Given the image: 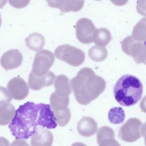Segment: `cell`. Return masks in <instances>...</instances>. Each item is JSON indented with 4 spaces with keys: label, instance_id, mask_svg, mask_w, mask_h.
Instances as JSON below:
<instances>
[{
    "label": "cell",
    "instance_id": "obj_16",
    "mask_svg": "<svg viewBox=\"0 0 146 146\" xmlns=\"http://www.w3.org/2000/svg\"><path fill=\"white\" fill-rule=\"evenodd\" d=\"M97 123L92 117H86L80 119L77 125L79 133L84 137H89L95 134L97 130Z\"/></svg>",
    "mask_w": 146,
    "mask_h": 146
},
{
    "label": "cell",
    "instance_id": "obj_10",
    "mask_svg": "<svg viewBox=\"0 0 146 146\" xmlns=\"http://www.w3.org/2000/svg\"><path fill=\"white\" fill-rule=\"evenodd\" d=\"M7 88L12 98L19 100L25 99L29 91L27 83L23 79L19 77L11 79L7 84Z\"/></svg>",
    "mask_w": 146,
    "mask_h": 146
},
{
    "label": "cell",
    "instance_id": "obj_11",
    "mask_svg": "<svg viewBox=\"0 0 146 146\" xmlns=\"http://www.w3.org/2000/svg\"><path fill=\"white\" fill-rule=\"evenodd\" d=\"M23 57L21 53L16 49H11L4 53L1 57L0 64L6 70L17 68L21 64Z\"/></svg>",
    "mask_w": 146,
    "mask_h": 146
},
{
    "label": "cell",
    "instance_id": "obj_7",
    "mask_svg": "<svg viewBox=\"0 0 146 146\" xmlns=\"http://www.w3.org/2000/svg\"><path fill=\"white\" fill-rule=\"evenodd\" d=\"M55 58L53 54L47 50H43L35 54L30 72L37 76H42L47 73L52 66Z\"/></svg>",
    "mask_w": 146,
    "mask_h": 146
},
{
    "label": "cell",
    "instance_id": "obj_25",
    "mask_svg": "<svg viewBox=\"0 0 146 146\" xmlns=\"http://www.w3.org/2000/svg\"><path fill=\"white\" fill-rule=\"evenodd\" d=\"M29 0H10L9 3L11 5L15 8H20L27 6L29 3Z\"/></svg>",
    "mask_w": 146,
    "mask_h": 146
},
{
    "label": "cell",
    "instance_id": "obj_18",
    "mask_svg": "<svg viewBox=\"0 0 146 146\" xmlns=\"http://www.w3.org/2000/svg\"><path fill=\"white\" fill-rule=\"evenodd\" d=\"M26 45L30 49L38 51L42 49L45 44V39L41 34L34 32L30 34L25 39Z\"/></svg>",
    "mask_w": 146,
    "mask_h": 146
},
{
    "label": "cell",
    "instance_id": "obj_1",
    "mask_svg": "<svg viewBox=\"0 0 146 146\" xmlns=\"http://www.w3.org/2000/svg\"><path fill=\"white\" fill-rule=\"evenodd\" d=\"M48 108L46 104H35L27 102L20 106L9 125L16 139H25L32 136L38 129L43 127L47 121Z\"/></svg>",
    "mask_w": 146,
    "mask_h": 146
},
{
    "label": "cell",
    "instance_id": "obj_14",
    "mask_svg": "<svg viewBox=\"0 0 146 146\" xmlns=\"http://www.w3.org/2000/svg\"><path fill=\"white\" fill-rule=\"evenodd\" d=\"M114 137V131L112 128L107 126H102L97 131V143L99 146H121Z\"/></svg>",
    "mask_w": 146,
    "mask_h": 146
},
{
    "label": "cell",
    "instance_id": "obj_19",
    "mask_svg": "<svg viewBox=\"0 0 146 146\" xmlns=\"http://www.w3.org/2000/svg\"><path fill=\"white\" fill-rule=\"evenodd\" d=\"M111 38L110 31L105 28L96 29L92 35L93 42L99 46H106L110 42Z\"/></svg>",
    "mask_w": 146,
    "mask_h": 146
},
{
    "label": "cell",
    "instance_id": "obj_8",
    "mask_svg": "<svg viewBox=\"0 0 146 146\" xmlns=\"http://www.w3.org/2000/svg\"><path fill=\"white\" fill-rule=\"evenodd\" d=\"M123 51L132 57L138 64L146 62V47L143 43L135 40L131 35L125 38L122 42Z\"/></svg>",
    "mask_w": 146,
    "mask_h": 146
},
{
    "label": "cell",
    "instance_id": "obj_27",
    "mask_svg": "<svg viewBox=\"0 0 146 146\" xmlns=\"http://www.w3.org/2000/svg\"><path fill=\"white\" fill-rule=\"evenodd\" d=\"M0 146H10L8 140L5 137H0Z\"/></svg>",
    "mask_w": 146,
    "mask_h": 146
},
{
    "label": "cell",
    "instance_id": "obj_5",
    "mask_svg": "<svg viewBox=\"0 0 146 146\" xmlns=\"http://www.w3.org/2000/svg\"><path fill=\"white\" fill-rule=\"evenodd\" d=\"M144 127L145 125L139 119L130 118L120 127L119 136L124 141L135 142L144 135Z\"/></svg>",
    "mask_w": 146,
    "mask_h": 146
},
{
    "label": "cell",
    "instance_id": "obj_20",
    "mask_svg": "<svg viewBox=\"0 0 146 146\" xmlns=\"http://www.w3.org/2000/svg\"><path fill=\"white\" fill-rule=\"evenodd\" d=\"M15 108L10 103L0 106V125H5L9 123L15 113Z\"/></svg>",
    "mask_w": 146,
    "mask_h": 146
},
{
    "label": "cell",
    "instance_id": "obj_26",
    "mask_svg": "<svg viewBox=\"0 0 146 146\" xmlns=\"http://www.w3.org/2000/svg\"><path fill=\"white\" fill-rule=\"evenodd\" d=\"M10 146H30L25 140L22 139H16L11 143Z\"/></svg>",
    "mask_w": 146,
    "mask_h": 146
},
{
    "label": "cell",
    "instance_id": "obj_4",
    "mask_svg": "<svg viewBox=\"0 0 146 146\" xmlns=\"http://www.w3.org/2000/svg\"><path fill=\"white\" fill-rule=\"evenodd\" d=\"M50 101L51 111L57 124L62 127L66 125L71 116L70 111L68 108L69 97L59 96L54 92L50 97Z\"/></svg>",
    "mask_w": 146,
    "mask_h": 146
},
{
    "label": "cell",
    "instance_id": "obj_15",
    "mask_svg": "<svg viewBox=\"0 0 146 146\" xmlns=\"http://www.w3.org/2000/svg\"><path fill=\"white\" fill-rule=\"evenodd\" d=\"M53 136L48 129L44 128L38 129L32 137L31 146H51Z\"/></svg>",
    "mask_w": 146,
    "mask_h": 146
},
{
    "label": "cell",
    "instance_id": "obj_12",
    "mask_svg": "<svg viewBox=\"0 0 146 146\" xmlns=\"http://www.w3.org/2000/svg\"><path fill=\"white\" fill-rule=\"evenodd\" d=\"M55 77V74L50 71L45 75L40 77L35 76L30 73L28 80V84L31 89L39 90L43 87L51 86Z\"/></svg>",
    "mask_w": 146,
    "mask_h": 146
},
{
    "label": "cell",
    "instance_id": "obj_23",
    "mask_svg": "<svg viewBox=\"0 0 146 146\" xmlns=\"http://www.w3.org/2000/svg\"><path fill=\"white\" fill-rule=\"evenodd\" d=\"M125 113L122 108L115 107L111 108L108 113V119L110 121L114 124L122 123L125 118Z\"/></svg>",
    "mask_w": 146,
    "mask_h": 146
},
{
    "label": "cell",
    "instance_id": "obj_6",
    "mask_svg": "<svg viewBox=\"0 0 146 146\" xmlns=\"http://www.w3.org/2000/svg\"><path fill=\"white\" fill-rule=\"evenodd\" d=\"M54 53L57 58L74 66L81 65L85 59V54L83 51L69 44L59 46Z\"/></svg>",
    "mask_w": 146,
    "mask_h": 146
},
{
    "label": "cell",
    "instance_id": "obj_2",
    "mask_svg": "<svg viewBox=\"0 0 146 146\" xmlns=\"http://www.w3.org/2000/svg\"><path fill=\"white\" fill-rule=\"evenodd\" d=\"M70 82L76 99L84 105L96 99L104 91L106 85L102 78L88 67L81 69Z\"/></svg>",
    "mask_w": 146,
    "mask_h": 146
},
{
    "label": "cell",
    "instance_id": "obj_13",
    "mask_svg": "<svg viewBox=\"0 0 146 146\" xmlns=\"http://www.w3.org/2000/svg\"><path fill=\"white\" fill-rule=\"evenodd\" d=\"M46 1L49 6L58 8L62 13L78 11L82 8L84 3V0H47Z\"/></svg>",
    "mask_w": 146,
    "mask_h": 146
},
{
    "label": "cell",
    "instance_id": "obj_30",
    "mask_svg": "<svg viewBox=\"0 0 146 146\" xmlns=\"http://www.w3.org/2000/svg\"><path fill=\"white\" fill-rule=\"evenodd\" d=\"M1 23H2V20H1V14H0V27L1 25Z\"/></svg>",
    "mask_w": 146,
    "mask_h": 146
},
{
    "label": "cell",
    "instance_id": "obj_28",
    "mask_svg": "<svg viewBox=\"0 0 146 146\" xmlns=\"http://www.w3.org/2000/svg\"><path fill=\"white\" fill-rule=\"evenodd\" d=\"M71 146H87L84 143L80 142H77L73 143Z\"/></svg>",
    "mask_w": 146,
    "mask_h": 146
},
{
    "label": "cell",
    "instance_id": "obj_24",
    "mask_svg": "<svg viewBox=\"0 0 146 146\" xmlns=\"http://www.w3.org/2000/svg\"><path fill=\"white\" fill-rule=\"evenodd\" d=\"M12 100V98L7 89L0 86V106L10 102Z\"/></svg>",
    "mask_w": 146,
    "mask_h": 146
},
{
    "label": "cell",
    "instance_id": "obj_22",
    "mask_svg": "<svg viewBox=\"0 0 146 146\" xmlns=\"http://www.w3.org/2000/svg\"><path fill=\"white\" fill-rule=\"evenodd\" d=\"M108 54L107 50L105 47L94 45L88 50L89 57L92 60L96 62L104 60L106 58Z\"/></svg>",
    "mask_w": 146,
    "mask_h": 146
},
{
    "label": "cell",
    "instance_id": "obj_29",
    "mask_svg": "<svg viewBox=\"0 0 146 146\" xmlns=\"http://www.w3.org/2000/svg\"><path fill=\"white\" fill-rule=\"evenodd\" d=\"M7 1H0V8H1L7 3Z\"/></svg>",
    "mask_w": 146,
    "mask_h": 146
},
{
    "label": "cell",
    "instance_id": "obj_3",
    "mask_svg": "<svg viewBox=\"0 0 146 146\" xmlns=\"http://www.w3.org/2000/svg\"><path fill=\"white\" fill-rule=\"evenodd\" d=\"M143 92L142 84L137 77L126 74L120 77L113 89L115 98L121 105L133 106L141 99Z\"/></svg>",
    "mask_w": 146,
    "mask_h": 146
},
{
    "label": "cell",
    "instance_id": "obj_21",
    "mask_svg": "<svg viewBox=\"0 0 146 146\" xmlns=\"http://www.w3.org/2000/svg\"><path fill=\"white\" fill-rule=\"evenodd\" d=\"M131 36L136 41L141 42L145 41V18L141 19L134 27Z\"/></svg>",
    "mask_w": 146,
    "mask_h": 146
},
{
    "label": "cell",
    "instance_id": "obj_17",
    "mask_svg": "<svg viewBox=\"0 0 146 146\" xmlns=\"http://www.w3.org/2000/svg\"><path fill=\"white\" fill-rule=\"evenodd\" d=\"M70 81L69 79L64 75L58 76L54 84V92L59 96H69L72 92Z\"/></svg>",
    "mask_w": 146,
    "mask_h": 146
},
{
    "label": "cell",
    "instance_id": "obj_9",
    "mask_svg": "<svg viewBox=\"0 0 146 146\" xmlns=\"http://www.w3.org/2000/svg\"><path fill=\"white\" fill-rule=\"evenodd\" d=\"M75 28L77 38L80 42L88 44L93 42L92 35L96 29L91 20L85 18L79 19Z\"/></svg>",
    "mask_w": 146,
    "mask_h": 146
}]
</instances>
